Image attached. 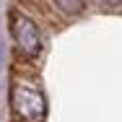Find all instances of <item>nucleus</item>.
<instances>
[{
    "instance_id": "nucleus-2",
    "label": "nucleus",
    "mask_w": 122,
    "mask_h": 122,
    "mask_svg": "<svg viewBox=\"0 0 122 122\" xmlns=\"http://www.w3.org/2000/svg\"><path fill=\"white\" fill-rule=\"evenodd\" d=\"M8 29H10V36L16 42V52L21 55V60H36L42 55V47H44V36H42V29L39 24L26 16L24 10L13 8L8 13Z\"/></svg>"
},
{
    "instance_id": "nucleus-4",
    "label": "nucleus",
    "mask_w": 122,
    "mask_h": 122,
    "mask_svg": "<svg viewBox=\"0 0 122 122\" xmlns=\"http://www.w3.org/2000/svg\"><path fill=\"white\" fill-rule=\"evenodd\" d=\"M101 5H109V8H122V0H99Z\"/></svg>"
},
{
    "instance_id": "nucleus-1",
    "label": "nucleus",
    "mask_w": 122,
    "mask_h": 122,
    "mask_svg": "<svg viewBox=\"0 0 122 122\" xmlns=\"http://www.w3.org/2000/svg\"><path fill=\"white\" fill-rule=\"evenodd\" d=\"M10 109L18 122H44L47 117V99L42 94V86L36 81V70L31 65L18 68L13 65V78H10Z\"/></svg>"
},
{
    "instance_id": "nucleus-3",
    "label": "nucleus",
    "mask_w": 122,
    "mask_h": 122,
    "mask_svg": "<svg viewBox=\"0 0 122 122\" xmlns=\"http://www.w3.org/2000/svg\"><path fill=\"white\" fill-rule=\"evenodd\" d=\"M60 13H65V16H78V13H83V0H49Z\"/></svg>"
}]
</instances>
